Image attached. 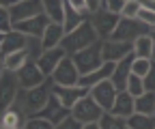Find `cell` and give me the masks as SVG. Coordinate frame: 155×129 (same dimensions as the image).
Returning <instances> with one entry per match:
<instances>
[{
  "label": "cell",
  "instance_id": "5b68a950",
  "mask_svg": "<svg viewBox=\"0 0 155 129\" xmlns=\"http://www.w3.org/2000/svg\"><path fill=\"white\" fill-rule=\"evenodd\" d=\"M88 20H91V24L95 26L97 34H99V39L106 41V39H110V37L114 34L116 26H119V22H121V15H119V13H112V11H108V9L104 7V9H99L97 13H91Z\"/></svg>",
  "mask_w": 155,
  "mask_h": 129
},
{
  "label": "cell",
  "instance_id": "4316f807",
  "mask_svg": "<svg viewBox=\"0 0 155 129\" xmlns=\"http://www.w3.org/2000/svg\"><path fill=\"white\" fill-rule=\"evenodd\" d=\"M129 129H155V114H138L134 112L127 118Z\"/></svg>",
  "mask_w": 155,
  "mask_h": 129
},
{
  "label": "cell",
  "instance_id": "9a60e30c",
  "mask_svg": "<svg viewBox=\"0 0 155 129\" xmlns=\"http://www.w3.org/2000/svg\"><path fill=\"white\" fill-rule=\"evenodd\" d=\"M28 45V37L19 30H11L7 34H0V54L2 56H9L13 52H19V50H26Z\"/></svg>",
  "mask_w": 155,
  "mask_h": 129
},
{
  "label": "cell",
  "instance_id": "6da1fadb",
  "mask_svg": "<svg viewBox=\"0 0 155 129\" xmlns=\"http://www.w3.org/2000/svg\"><path fill=\"white\" fill-rule=\"evenodd\" d=\"M97 41H101L99 34H97L95 26L91 24V20H86L84 24H80L78 28H73L71 32L65 34L61 47H65V52L69 54V56H73V54H78L80 50H86V47L95 45Z\"/></svg>",
  "mask_w": 155,
  "mask_h": 129
},
{
  "label": "cell",
  "instance_id": "4dcf8cb0",
  "mask_svg": "<svg viewBox=\"0 0 155 129\" xmlns=\"http://www.w3.org/2000/svg\"><path fill=\"white\" fill-rule=\"evenodd\" d=\"M24 129H54V123L48 118H41V116H28Z\"/></svg>",
  "mask_w": 155,
  "mask_h": 129
},
{
  "label": "cell",
  "instance_id": "ac0fdd59",
  "mask_svg": "<svg viewBox=\"0 0 155 129\" xmlns=\"http://www.w3.org/2000/svg\"><path fill=\"white\" fill-rule=\"evenodd\" d=\"M17 88H19L17 73L2 69V110L13 105V101L17 99Z\"/></svg>",
  "mask_w": 155,
  "mask_h": 129
},
{
  "label": "cell",
  "instance_id": "d4e9b609",
  "mask_svg": "<svg viewBox=\"0 0 155 129\" xmlns=\"http://www.w3.org/2000/svg\"><path fill=\"white\" fill-rule=\"evenodd\" d=\"M0 127H26V121L22 116V110H17V108H7L2 110V118H0Z\"/></svg>",
  "mask_w": 155,
  "mask_h": 129
},
{
  "label": "cell",
  "instance_id": "8992f818",
  "mask_svg": "<svg viewBox=\"0 0 155 129\" xmlns=\"http://www.w3.org/2000/svg\"><path fill=\"white\" fill-rule=\"evenodd\" d=\"M104 114H106L104 108L91 97V93H88L84 99H80V101L73 105V110H71V116L78 118L82 125H86V123H99Z\"/></svg>",
  "mask_w": 155,
  "mask_h": 129
},
{
  "label": "cell",
  "instance_id": "4fadbf2b",
  "mask_svg": "<svg viewBox=\"0 0 155 129\" xmlns=\"http://www.w3.org/2000/svg\"><path fill=\"white\" fill-rule=\"evenodd\" d=\"M48 26H50V17H48L45 13H41V15L30 17V20L17 22V24L13 26V30L24 32L26 37H39V39H43V32H45Z\"/></svg>",
  "mask_w": 155,
  "mask_h": 129
},
{
  "label": "cell",
  "instance_id": "30bf717a",
  "mask_svg": "<svg viewBox=\"0 0 155 129\" xmlns=\"http://www.w3.org/2000/svg\"><path fill=\"white\" fill-rule=\"evenodd\" d=\"M11 13V20H13V26L17 22H24V20H30L35 15H41L43 13V0H19L17 5H13L9 9Z\"/></svg>",
  "mask_w": 155,
  "mask_h": 129
},
{
  "label": "cell",
  "instance_id": "d6a6232c",
  "mask_svg": "<svg viewBox=\"0 0 155 129\" xmlns=\"http://www.w3.org/2000/svg\"><path fill=\"white\" fill-rule=\"evenodd\" d=\"M13 30V20H11V13L9 9H2L0 7V34H7Z\"/></svg>",
  "mask_w": 155,
  "mask_h": 129
},
{
  "label": "cell",
  "instance_id": "1f68e13d",
  "mask_svg": "<svg viewBox=\"0 0 155 129\" xmlns=\"http://www.w3.org/2000/svg\"><path fill=\"white\" fill-rule=\"evenodd\" d=\"M151 63H153V58H136L134 65H131V73L144 78L147 73H149V69H151Z\"/></svg>",
  "mask_w": 155,
  "mask_h": 129
},
{
  "label": "cell",
  "instance_id": "52a82bcc",
  "mask_svg": "<svg viewBox=\"0 0 155 129\" xmlns=\"http://www.w3.org/2000/svg\"><path fill=\"white\" fill-rule=\"evenodd\" d=\"M50 78H52L54 86H80V78L82 76H80V71H78L73 58L67 56V58H63V63L56 67V71Z\"/></svg>",
  "mask_w": 155,
  "mask_h": 129
},
{
  "label": "cell",
  "instance_id": "7bdbcfd3",
  "mask_svg": "<svg viewBox=\"0 0 155 129\" xmlns=\"http://www.w3.org/2000/svg\"><path fill=\"white\" fill-rule=\"evenodd\" d=\"M82 129H101V127H99V123H86V125H82Z\"/></svg>",
  "mask_w": 155,
  "mask_h": 129
},
{
  "label": "cell",
  "instance_id": "f1b7e54d",
  "mask_svg": "<svg viewBox=\"0 0 155 129\" xmlns=\"http://www.w3.org/2000/svg\"><path fill=\"white\" fill-rule=\"evenodd\" d=\"M99 127H101V129H129V127H127V118L114 116L112 112H106V114L101 116Z\"/></svg>",
  "mask_w": 155,
  "mask_h": 129
},
{
  "label": "cell",
  "instance_id": "f6af8a7d",
  "mask_svg": "<svg viewBox=\"0 0 155 129\" xmlns=\"http://www.w3.org/2000/svg\"><path fill=\"white\" fill-rule=\"evenodd\" d=\"M151 39H153V41H155V30H151Z\"/></svg>",
  "mask_w": 155,
  "mask_h": 129
},
{
  "label": "cell",
  "instance_id": "7c38bea8",
  "mask_svg": "<svg viewBox=\"0 0 155 129\" xmlns=\"http://www.w3.org/2000/svg\"><path fill=\"white\" fill-rule=\"evenodd\" d=\"M52 93L56 95V99L61 101L65 108L73 110V105L80 101V99H84V97L91 93V90L84 88V86H54Z\"/></svg>",
  "mask_w": 155,
  "mask_h": 129
},
{
  "label": "cell",
  "instance_id": "9c48e42d",
  "mask_svg": "<svg viewBox=\"0 0 155 129\" xmlns=\"http://www.w3.org/2000/svg\"><path fill=\"white\" fill-rule=\"evenodd\" d=\"M17 80H19V88H37V86H41L48 78H45V73L39 69L37 60H28L22 69L17 71Z\"/></svg>",
  "mask_w": 155,
  "mask_h": 129
},
{
  "label": "cell",
  "instance_id": "836d02e7",
  "mask_svg": "<svg viewBox=\"0 0 155 129\" xmlns=\"http://www.w3.org/2000/svg\"><path fill=\"white\" fill-rule=\"evenodd\" d=\"M138 13H140V2H138V0H127L125 7H123L121 17H129V20H134V17H138Z\"/></svg>",
  "mask_w": 155,
  "mask_h": 129
},
{
  "label": "cell",
  "instance_id": "e0dca14e",
  "mask_svg": "<svg viewBox=\"0 0 155 129\" xmlns=\"http://www.w3.org/2000/svg\"><path fill=\"white\" fill-rule=\"evenodd\" d=\"M71 114V110L69 108H65L61 101L56 99V95L52 93V97H50V101L45 103V108L41 110L39 114H35V116H41V118H48V121H52L54 125H58L61 121H65L67 116Z\"/></svg>",
  "mask_w": 155,
  "mask_h": 129
},
{
  "label": "cell",
  "instance_id": "bcb514c9",
  "mask_svg": "<svg viewBox=\"0 0 155 129\" xmlns=\"http://www.w3.org/2000/svg\"><path fill=\"white\" fill-rule=\"evenodd\" d=\"M153 58H155V56H153Z\"/></svg>",
  "mask_w": 155,
  "mask_h": 129
},
{
  "label": "cell",
  "instance_id": "8fae6325",
  "mask_svg": "<svg viewBox=\"0 0 155 129\" xmlns=\"http://www.w3.org/2000/svg\"><path fill=\"white\" fill-rule=\"evenodd\" d=\"M119 95V90L116 86L112 84V80H106V82H99L97 86L91 88V97L104 108V112H110L112 105H114V99Z\"/></svg>",
  "mask_w": 155,
  "mask_h": 129
},
{
  "label": "cell",
  "instance_id": "ab89813d",
  "mask_svg": "<svg viewBox=\"0 0 155 129\" xmlns=\"http://www.w3.org/2000/svg\"><path fill=\"white\" fill-rule=\"evenodd\" d=\"M86 7H88V15L97 13L99 9H104V0H86Z\"/></svg>",
  "mask_w": 155,
  "mask_h": 129
},
{
  "label": "cell",
  "instance_id": "7a4b0ae2",
  "mask_svg": "<svg viewBox=\"0 0 155 129\" xmlns=\"http://www.w3.org/2000/svg\"><path fill=\"white\" fill-rule=\"evenodd\" d=\"M52 88H54L52 78H48L41 86H37V88H28V90L22 88V95H24L22 110H24V112H28V116L39 114V112L45 108V103L50 101V97H52Z\"/></svg>",
  "mask_w": 155,
  "mask_h": 129
},
{
  "label": "cell",
  "instance_id": "5bb4252c",
  "mask_svg": "<svg viewBox=\"0 0 155 129\" xmlns=\"http://www.w3.org/2000/svg\"><path fill=\"white\" fill-rule=\"evenodd\" d=\"M69 54L65 52V47H52V50H45L41 56L37 58V65L45 73V78H50L52 73L56 71V67L63 63V58H67Z\"/></svg>",
  "mask_w": 155,
  "mask_h": 129
},
{
  "label": "cell",
  "instance_id": "f546056e",
  "mask_svg": "<svg viewBox=\"0 0 155 129\" xmlns=\"http://www.w3.org/2000/svg\"><path fill=\"white\" fill-rule=\"evenodd\" d=\"M127 93H129L131 97H140V95H144V93H147L144 80H142L140 76H136V73H131V78H129V82H127Z\"/></svg>",
  "mask_w": 155,
  "mask_h": 129
},
{
  "label": "cell",
  "instance_id": "83f0119b",
  "mask_svg": "<svg viewBox=\"0 0 155 129\" xmlns=\"http://www.w3.org/2000/svg\"><path fill=\"white\" fill-rule=\"evenodd\" d=\"M136 112L138 114H155V93H144L136 97Z\"/></svg>",
  "mask_w": 155,
  "mask_h": 129
},
{
  "label": "cell",
  "instance_id": "8d00e7d4",
  "mask_svg": "<svg viewBox=\"0 0 155 129\" xmlns=\"http://www.w3.org/2000/svg\"><path fill=\"white\" fill-rule=\"evenodd\" d=\"M125 2H127V0H104V7H106L108 11H112V13H119V15H121Z\"/></svg>",
  "mask_w": 155,
  "mask_h": 129
},
{
  "label": "cell",
  "instance_id": "e575fe53",
  "mask_svg": "<svg viewBox=\"0 0 155 129\" xmlns=\"http://www.w3.org/2000/svg\"><path fill=\"white\" fill-rule=\"evenodd\" d=\"M142 80H144V88H147V93H155V58H153V63H151L149 73H147Z\"/></svg>",
  "mask_w": 155,
  "mask_h": 129
},
{
  "label": "cell",
  "instance_id": "60d3db41",
  "mask_svg": "<svg viewBox=\"0 0 155 129\" xmlns=\"http://www.w3.org/2000/svg\"><path fill=\"white\" fill-rule=\"evenodd\" d=\"M140 2V9H147V11H155V0H138Z\"/></svg>",
  "mask_w": 155,
  "mask_h": 129
},
{
  "label": "cell",
  "instance_id": "ba28073f",
  "mask_svg": "<svg viewBox=\"0 0 155 129\" xmlns=\"http://www.w3.org/2000/svg\"><path fill=\"white\" fill-rule=\"evenodd\" d=\"M101 54H104L106 63H121L125 56L134 54V43L116 41V39H106V41H101Z\"/></svg>",
  "mask_w": 155,
  "mask_h": 129
},
{
  "label": "cell",
  "instance_id": "3957f363",
  "mask_svg": "<svg viewBox=\"0 0 155 129\" xmlns=\"http://www.w3.org/2000/svg\"><path fill=\"white\" fill-rule=\"evenodd\" d=\"M73 63L80 71V76H86V73H93L95 69H99L106 60H104V54H101V41H97L95 45L80 50L78 54H73Z\"/></svg>",
  "mask_w": 155,
  "mask_h": 129
},
{
  "label": "cell",
  "instance_id": "44dd1931",
  "mask_svg": "<svg viewBox=\"0 0 155 129\" xmlns=\"http://www.w3.org/2000/svg\"><path fill=\"white\" fill-rule=\"evenodd\" d=\"M65 34H67V30H65L63 24H54V22H50V26H48L45 32H43V47H45V50L61 47V45H63V39H65Z\"/></svg>",
  "mask_w": 155,
  "mask_h": 129
},
{
  "label": "cell",
  "instance_id": "603a6c76",
  "mask_svg": "<svg viewBox=\"0 0 155 129\" xmlns=\"http://www.w3.org/2000/svg\"><path fill=\"white\" fill-rule=\"evenodd\" d=\"M65 7H67V0H43V13L50 17V22H54V24H63Z\"/></svg>",
  "mask_w": 155,
  "mask_h": 129
},
{
  "label": "cell",
  "instance_id": "cb8c5ba5",
  "mask_svg": "<svg viewBox=\"0 0 155 129\" xmlns=\"http://www.w3.org/2000/svg\"><path fill=\"white\" fill-rule=\"evenodd\" d=\"M134 56L136 58H153L155 56V41L151 39V34L138 37L134 41Z\"/></svg>",
  "mask_w": 155,
  "mask_h": 129
},
{
  "label": "cell",
  "instance_id": "d590c367",
  "mask_svg": "<svg viewBox=\"0 0 155 129\" xmlns=\"http://www.w3.org/2000/svg\"><path fill=\"white\" fill-rule=\"evenodd\" d=\"M54 129H82V123L78 121V118H73V116L69 114L65 121H61L58 125H54Z\"/></svg>",
  "mask_w": 155,
  "mask_h": 129
},
{
  "label": "cell",
  "instance_id": "ffe728a7",
  "mask_svg": "<svg viewBox=\"0 0 155 129\" xmlns=\"http://www.w3.org/2000/svg\"><path fill=\"white\" fill-rule=\"evenodd\" d=\"M110 112L114 116H121V118H129L134 112H136V97H131L127 90H121L114 99V105Z\"/></svg>",
  "mask_w": 155,
  "mask_h": 129
},
{
  "label": "cell",
  "instance_id": "7402d4cb",
  "mask_svg": "<svg viewBox=\"0 0 155 129\" xmlns=\"http://www.w3.org/2000/svg\"><path fill=\"white\" fill-rule=\"evenodd\" d=\"M28 60H32L30 58V54H28V50H19V52H13V54H9V56H2V69L5 71H13V73H17L19 69H22Z\"/></svg>",
  "mask_w": 155,
  "mask_h": 129
},
{
  "label": "cell",
  "instance_id": "74e56055",
  "mask_svg": "<svg viewBox=\"0 0 155 129\" xmlns=\"http://www.w3.org/2000/svg\"><path fill=\"white\" fill-rule=\"evenodd\" d=\"M138 20H140V22H144L147 26H151V28L155 30V11L140 9V13H138Z\"/></svg>",
  "mask_w": 155,
  "mask_h": 129
},
{
  "label": "cell",
  "instance_id": "d6986e66",
  "mask_svg": "<svg viewBox=\"0 0 155 129\" xmlns=\"http://www.w3.org/2000/svg\"><path fill=\"white\" fill-rule=\"evenodd\" d=\"M114 67H116V63H104L99 69H95L93 73H86V76H82V78H80V86H84V88L91 90L93 86H97L99 82L110 80L112 73H114Z\"/></svg>",
  "mask_w": 155,
  "mask_h": 129
},
{
  "label": "cell",
  "instance_id": "2e32d148",
  "mask_svg": "<svg viewBox=\"0 0 155 129\" xmlns=\"http://www.w3.org/2000/svg\"><path fill=\"white\" fill-rule=\"evenodd\" d=\"M134 60H136V56L134 54H129V56H125L121 63H116V67H114V73H112V84L116 86V90H127V82H129V78H131V65H134Z\"/></svg>",
  "mask_w": 155,
  "mask_h": 129
},
{
  "label": "cell",
  "instance_id": "f35d334b",
  "mask_svg": "<svg viewBox=\"0 0 155 129\" xmlns=\"http://www.w3.org/2000/svg\"><path fill=\"white\" fill-rule=\"evenodd\" d=\"M67 5L73 7L75 11H80L84 15H88V7H86V0H67Z\"/></svg>",
  "mask_w": 155,
  "mask_h": 129
},
{
  "label": "cell",
  "instance_id": "277c9868",
  "mask_svg": "<svg viewBox=\"0 0 155 129\" xmlns=\"http://www.w3.org/2000/svg\"><path fill=\"white\" fill-rule=\"evenodd\" d=\"M151 26H147L144 22H140L138 17H134V20H129V17H121L119 26H116L114 34L110 37V39H116V41H129L134 43L138 37H144V34H151Z\"/></svg>",
  "mask_w": 155,
  "mask_h": 129
},
{
  "label": "cell",
  "instance_id": "484cf974",
  "mask_svg": "<svg viewBox=\"0 0 155 129\" xmlns=\"http://www.w3.org/2000/svg\"><path fill=\"white\" fill-rule=\"evenodd\" d=\"M88 20V15H84V13H80V11H75L73 7H65V20H63V26H65V30L67 32H71L73 28H78L80 24H84Z\"/></svg>",
  "mask_w": 155,
  "mask_h": 129
},
{
  "label": "cell",
  "instance_id": "ee69618b",
  "mask_svg": "<svg viewBox=\"0 0 155 129\" xmlns=\"http://www.w3.org/2000/svg\"><path fill=\"white\" fill-rule=\"evenodd\" d=\"M0 129H22V127H0Z\"/></svg>",
  "mask_w": 155,
  "mask_h": 129
},
{
  "label": "cell",
  "instance_id": "b9f144b4",
  "mask_svg": "<svg viewBox=\"0 0 155 129\" xmlns=\"http://www.w3.org/2000/svg\"><path fill=\"white\" fill-rule=\"evenodd\" d=\"M17 2H19V0H0V7H2V9H11Z\"/></svg>",
  "mask_w": 155,
  "mask_h": 129
}]
</instances>
